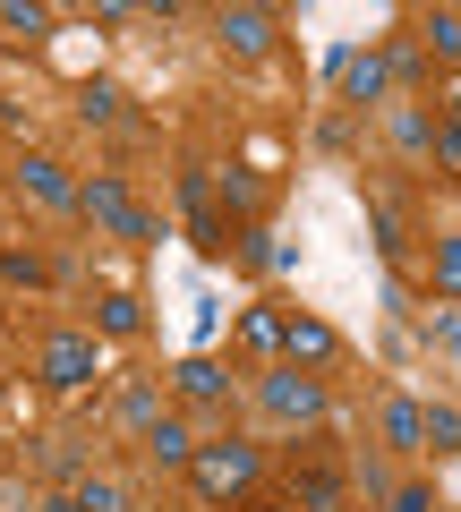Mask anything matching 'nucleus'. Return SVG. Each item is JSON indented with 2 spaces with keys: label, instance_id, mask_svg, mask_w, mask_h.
<instances>
[{
  "label": "nucleus",
  "instance_id": "f257e3e1",
  "mask_svg": "<svg viewBox=\"0 0 461 512\" xmlns=\"http://www.w3.org/2000/svg\"><path fill=\"white\" fill-rule=\"evenodd\" d=\"M188 478H197V495L231 504V495H248V487H257V444H240V436H222V444H197Z\"/></svg>",
  "mask_w": 461,
  "mask_h": 512
},
{
  "label": "nucleus",
  "instance_id": "f03ea898",
  "mask_svg": "<svg viewBox=\"0 0 461 512\" xmlns=\"http://www.w3.org/2000/svg\"><path fill=\"white\" fill-rule=\"evenodd\" d=\"M77 214H94L103 231H120V239H154V222L137 214V197L120 180H86V188H77Z\"/></svg>",
  "mask_w": 461,
  "mask_h": 512
},
{
  "label": "nucleus",
  "instance_id": "7ed1b4c3",
  "mask_svg": "<svg viewBox=\"0 0 461 512\" xmlns=\"http://www.w3.org/2000/svg\"><path fill=\"white\" fill-rule=\"evenodd\" d=\"M103 376V350H94V333H52L43 342V384H60V393H77V384Z\"/></svg>",
  "mask_w": 461,
  "mask_h": 512
},
{
  "label": "nucleus",
  "instance_id": "20e7f679",
  "mask_svg": "<svg viewBox=\"0 0 461 512\" xmlns=\"http://www.w3.org/2000/svg\"><path fill=\"white\" fill-rule=\"evenodd\" d=\"M265 419H282V427H308L316 410H325V384L316 376H299V367H282V376H265Z\"/></svg>",
  "mask_w": 461,
  "mask_h": 512
},
{
  "label": "nucleus",
  "instance_id": "39448f33",
  "mask_svg": "<svg viewBox=\"0 0 461 512\" xmlns=\"http://www.w3.org/2000/svg\"><path fill=\"white\" fill-rule=\"evenodd\" d=\"M171 384H180V402H197V410H214L222 393H231V376H222V367L205 359V350H197V359H180V367H171Z\"/></svg>",
  "mask_w": 461,
  "mask_h": 512
},
{
  "label": "nucleus",
  "instance_id": "423d86ee",
  "mask_svg": "<svg viewBox=\"0 0 461 512\" xmlns=\"http://www.w3.org/2000/svg\"><path fill=\"white\" fill-rule=\"evenodd\" d=\"M333 86L351 94V103H376V94H385V60H368V52H342V60H333Z\"/></svg>",
  "mask_w": 461,
  "mask_h": 512
},
{
  "label": "nucleus",
  "instance_id": "0eeeda50",
  "mask_svg": "<svg viewBox=\"0 0 461 512\" xmlns=\"http://www.w3.org/2000/svg\"><path fill=\"white\" fill-rule=\"evenodd\" d=\"M282 350H291V359H308V367H325V359H333L342 342H333V325H325V316H291V333H282Z\"/></svg>",
  "mask_w": 461,
  "mask_h": 512
},
{
  "label": "nucleus",
  "instance_id": "6e6552de",
  "mask_svg": "<svg viewBox=\"0 0 461 512\" xmlns=\"http://www.w3.org/2000/svg\"><path fill=\"white\" fill-rule=\"evenodd\" d=\"M222 43L231 52H265L274 43V9H222Z\"/></svg>",
  "mask_w": 461,
  "mask_h": 512
},
{
  "label": "nucleus",
  "instance_id": "1a4fd4ad",
  "mask_svg": "<svg viewBox=\"0 0 461 512\" xmlns=\"http://www.w3.org/2000/svg\"><path fill=\"white\" fill-rule=\"evenodd\" d=\"M146 453L163 461V470H188V461H197V436H188L180 419H154V427H146Z\"/></svg>",
  "mask_w": 461,
  "mask_h": 512
},
{
  "label": "nucleus",
  "instance_id": "9d476101",
  "mask_svg": "<svg viewBox=\"0 0 461 512\" xmlns=\"http://www.w3.org/2000/svg\"><path fill=\"white\" fill-rule=\"evenodd\" d=\"M26 188H35L43 205H77V188H69V171H60V163H43V154H26Z\"/></svg>",
  "mask_w": 461,
  "mask_h": 512
},
{
  "label": "nucleus",
  "instance_id": "9b49d317",
  "mask_svg": "<svg viewBox=\"0 0 461 512\" xmlns=\"http://www.w3.org/2000/svg\"><path fill=\"white\" fill-rule=\"evenodd\" d=\"M282 333H291V316H274V308H248L240 316V342L248 350H282Z\"/></svg>",
  "mask_w": 461,
  "mask_h": 512
},
{
  "label": "nucleus",
  "instance_id": "f8f14e48",
  "mask_svg": "<svg viewBox=\"0 0 461 512\" xmlns=\"http://www.w3.org/2000/svg\"><path fill=\"white\" fill-rule=\"evenodd\" d=\"M385 444H427V419H419V402H385Z\"/></svg>",
  "mask_w": 461,
  "mask_h": 512
},
{
  "label": "nucleus",
  "instance_id": "ddd939ff",
  "mask_svg": "<svg viewBox=\"0 0 461 512\" xmlns=\"http://www.w3.org/2000/svg\"><path fill=\"white\" fill-rule=\"evenodd\" d=\"M94 325H103V333H111V342H120V333H137V325H146V308H137V299H129V291H111V299H103V308H94Z\"/></svg>",
  "mask_w": 461,
  "mask_h": 512
},
{
  "label": "nucleus",
  "instance_id": "4468645a",
  "mask_svg": "<svg viewBox=\"0 0 461 512\" xmlns=\"http://www.w3.org/2000/svg\"><path fill=\"white\" fill-rule=\"evenodd\" d=\"M419 419H427V444H436V453H461V410H453V402L419 410Z\"/></svg>",
  "mask_w": 461,
  "mask_h": 512
},
{
  "label": "nucleus",
  "instance_id": "2eb2a0df",
  "mask_svg": "<svg viewBox=\"0 0 461 512\" xmlns=\"http://www.w3.org/2000/svg\"><path fill=\"white\" fill-rule=\"evenodd\" d=\"M0 26H9V35H43L52 9H35V0H0Z\"/></svg>",
  "mask_w": 461,
  "mask_h": 512
},
{
  "label": "nucleus",
  "instance_id": "dca6fc26",
  "mask_svg": "<svg viewBox=\"0 0 461 512\" xmlns=\"http://www.w3.org/2000/svg\"><path fill=\"white\" fill-rule=\"evenodd\" d=\"M222 197L240 205V214H257V205H265V180H257V171H222Z\"/></svg>",
  "mask_w": 461,
  "mask_h": 512
},
{
  "label": "nucleus",
  "instance_id": "f3484780",
  "mask_svg": "<svg viewBox=\"0 0 461 512\" xmlns=\"http://www.w3.org/2000/svg\"><path fill=\"white\" fill-rule=\"evenodd\" d=\"M129 495L111 487V478H77V512H120Z\"/></svg>",
  "mask_w": 461,
  "mask_h": 512
},
{
  "label": "nucleus",
  "instance_id": "a211bd4d",
  "mask_svg": "<svg viewBox=\"0 0 461 512\" xmlns=\"http://www.w3.org/2000/svg\"><path fill=\"white\" fill-rule=\"evenodd\" d=\"M299 504H308V512H333V504H342V478H333V470L299 478Z\"/></svg>",
  "mask_w": 461,
  "mask_h": 512
},
{
  "label": "nucleus",
  "instance_id": "6ab92c4d",
  "mask_svg": "<svg viewBox=\"0 0 461 512\" xmlns=\"http://www.w3.org/2000/svg\"><path fill=\"white\" fill-rule=\"evenodd\" d=\"M436 291H453V299H461V231H453V239H436Z\"/></svg>",
  "mask_w": 461,
  "mask_h": 512
},
{
  "label": "nucleus",
  "instance_id": "aec40b11",
  "mask_svg": "<svg viewBox=\"0 0 461 512\" xmlns=\"http://www.w3.org/2000/svg\"><path fill=\"white\" fill-rule=\"evenodd\" d=\"M120 419H129V427H154V384H120Z\"/></svg>",
  "mask_w": 461,
  "mask_h": 512
},
{
  "label": "nucleus",
  "instance_id": "412c9836",
  "mask_svg": "<svg viewBox=\"0 0 461 512\" xmlns=\"http://www.w3.org/2000/svg\"><path fill=\"white\" fill-rule=\"evenodd\" d=\"M240 265H248V274H265V265H282V248H274L265 231H248V239H240Z\"/></svg>",
  "mask_w": 461,
  "mask_h": 512
},
{
  "label": "nucleus",
  "instance_id": "4be33fe9",
  "mask_svg": "<svg viewBox=\"0 0 461 512\" xmlns=\"http://www.w3.org/2000/svg\"><path fill=\"white\" fill-rule=\"evenodd\" d=\"M77 111H86V120H111V111H120V86H86V94H77Z\"/></svg>",
  "mask_w": 461,
  "mask_h": 512
},
{
  "label": "nucleus",
  "instance_id": "5701e85b",
  "mask_svg": "<svg viewBox=\"0 0 461 512\" xmlns=\"http://www.w3.org/2000/svg\"><path fill=\"white\" fill-rule=\"evenodd\" d=\"M427 43H436V52H461V18H453V9H436V18H427Z\"/></svg>",
  "mask_w": 461,
  "mask_h": 512
},
{
  "label": "nucleus",
  "instance_id": "b1692460",
  "mask_svg": "<svg viewBox=\"0 0 461 512\" xmlns=\"http://www.w3.org/2000/svg\"><path fill=\"white\" fill-rule=\"evenodd\" d=\"M0 274H9V282H43V265L26 248H9V256H0Z\"/></svg>",
  "mask_w": 461,
  "mask_h": 512
},
{
  "label": "nucleus",
  "instance_id": "393cba45",
  "mask_svg": "<svg viewBox=\"0 0 461 512\" xmlns=\"http://www.w3.org/2000/svg\"><path fill=\"white\" fill-rule=\"evenodd\" d=\"M436 154H444V163L461 171V120H453V128H444V137H436Z\"/></svg>",
  "mask_w": 461,
  "mask_h": 512
},
{
  "label": "nucleus",
  "instance_id": "a878e982",
  "mask_svg": "<svg viewBox=\"0 0 461 512\" xmlns=\"http://www.w3.org/2000/svg\"><path fill=\"white\" fill-rule=\"evenodd\" d=\"M393 512H427V495H419V487H402V495H393Z\"/></svg>",
  "mask_w": 461,
  "mask_h": 512
},
{
  "label": "nucleus",
  "instance_id": "bb28decb",
  "mask_svg": "<svg viewBox=\"0 0 461 512\" xmlns=\"http://www.w3.org/2000/svg\"><path fill=\"white\" fill-rule=\"evenodd\" d=\"M453 120H461V94H453Z\"/></svg>",
  "mask_w": 461,
  "mask_h": 512
}]
</instances>
